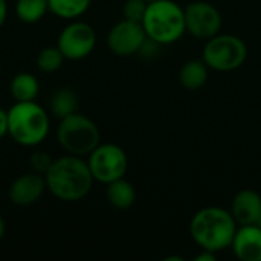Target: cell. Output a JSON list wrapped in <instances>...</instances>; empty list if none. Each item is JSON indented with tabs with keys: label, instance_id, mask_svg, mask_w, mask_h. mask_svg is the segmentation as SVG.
Wrapping results in <instances>:
<instances>
[{
	"label": "cell",
	"instance_id": "obj_1",
	"mask_svg": "<svg viewBox=\"0 0 261 261\" xmlns=\"http://www.w3.org/2000/svg\"><path fill=\"white\" fill-rule=\"evenodd\" d=\"M44 179L50 194L61 202H78L84 199L95 182L87 161L73 154L55 159L44 174Z\"/></svg>",
	"mask_w": 261,
	"mask_h": 261
},
{
	"label": "cell",
	"instance_id": "obj_2",
	"mask_svg": "<svg viewBox=\"0 0 261 261\" xmlns=\"http://www.w3.org/2000/svg\"><path fill=\"white\" fill-rule=\"evenodd\" d=\"M239 223L231 211L220 206H206L197 211L190 222V234L197 246L211 252L231 248Z\"/></svg>",
	"mask_w": 261,
	"mask_h": 261
},
{
	"label": "cell",
	"instance_id": "obj_3",
	"mask_svg": "<svg viewBox=\"0 0 261 261\" xmlns=\"http://www.w3.org/2000/svg\"><path fill=\"white\" fill-rule=\"evenodd\" d=\"M49 116L35 101L15 102L8 110V135L23 147H37L49 135Z\"/></svg>",
	"mask_w": 261,
	"mask_h": 261
},
{
	"label": "cell",
	"instance_id": "obj_4",
	"mask_svg": "<svg viewBox=\"0 0 261 261\" xmlns=\"http://www.w3.org/2000/svg\"><path fill=\"white\" fill-rule=\"evenodd\" d=\"M142 26L147 37L161 46L173 44L187 32L185 9L173 0H154L147 6Z\"/></svg>",
	"mask_w": 261,
	"mask_h": 261
},
{
	"label": "cell",
	"instance_id": "obj_5",
	"mask_svg": "<svg viewBox=\"0 0 261 261\" xmlns=\"http://www.w3.org/2000/svg\"><path fill=\"white\" fill-rule=\"evenodd\" d=\"M57 141L60 147L73 156H89L101 142L98 125L81 113H72L60 119L57 128Z\"/></svg>",
	"mask_w": 261,
	"mask_h": 261
},
{
	"label": "cell",
	"instance_id": "obj_6",
	"mask_svg": "<svg viewBox=\"0 0 261 261\" xmlns=\"http://www.w3.org/2000/svg\"><path fill=\"white\" fill-rule=\"evenodd\" d=\"M248 58L246 43L232 34H217L206 40L202 60L217 72H232L243 66Z\"/></svg>",
	"mask_w": 261,
	"mask_h": 261
},
{
	"label": "cell",
	"instance_id": "obj_7",
	"mask_svg": "<svg viewBox=\"0 0 261 261\" xmlns=\"http://www.w3.org/2000/svg\"><path fill=\"white\" fill-rule=\"evenodd\" d=\"M93 179L99 184H110L125 176L128 159L125 151L116 144H99L87 159Z\"/></svg>",
	"mask_w": 261,
	"mask_h": 261
},
{
	"label": "cell",
	"instance_id": "obj_8",
	"mask_svg": "<svg viewBox=\"0 0 261 261\" xmlns=\"http://www.w3.org/2000/svg\"><path fill=\"white\" fill-rule=\"evenodd\" d=\"M96 46V32L86 23L75 20L69 23L58 35L57 47L61 50L66 60H83L87 58Z\"/></svg>",
	"mask_w": 261,
	"mask_h": 261
},
{
	"label": "cell",
	"instance_id": "obj_9",
	"mask_svg": "<svg viewBox=\"0 0 261 261\" xmlns=\"http://www.w3.org/2000/svg\"><path fill=\"white\" fill-rule=\"evenodd\" d=\"M185 9L187 32L196 38L210 40L222 29V14L210 2H193Z\"/></svg>",
	"mask_w": 261,
	"mask_h": 261
},
{
	"label": "cell",
	"instance_id": "obj_10",
	"mask_svg": "<svg viewBox=\"0 0 261 261\" xmlns=\"http://www.w3.org/2000/svg\"><path fill=\"white\" fill-rule=\"evenodd\" d=\"M147 40L142 23L124 18L118 21L107 35V46L112 54L118 57H130L139 52Z\"/></svg>",
	"mask_w": 261,
	"mask_h": 261
},
{
	"label": "cell",
	"instance_id": "obj_11",
	"mask_svg": "<svg viewBox=\"0 0 261 261\" xmlns=\"http://www.w3.org/2000/svg\"><path fill=\"white\" fill-rule=\"evenodd\" d=\"M46 179L35 171L18 176L9 187V200L17 206H29L40 200L46 191Z\"/></svg>",
	"mask_w": 261,
	"mask_h": 261
},
{
	"label": "cell",
	"instance_id": "obj_12",
	"mask_svg": "<svg viewBox=\"0 0 261 261\" xmlns=\"http://www.w3.org/2000/svg\"><path fill=\"white\" fill-rule=\"evenodd\" d=\"M234 255L242 261H261V226L240 225L231 243Z\"/></svg>",
	"mask_w": 261,
	"mask_h": 261
},
{
	"label": "cell",
	"instance_id": "obj_13",
	"mask_svg": "<svg viewBox=\"0 0 261 261\" xmlns=\"http://www.w3.org/2000/svg\"><path fill=\"white\" fill-rule=\"evenodd\" d=\"M231 214L240 225H258L261 217V196L254 190H242L231 203Z\"/></svg>",
	"mask_w": 261,
	"mask_h": 261
},
{
	"label": "cell",
	"instance_id": "obj_14",
	"mask_svg": "<svg viewBox=\"0 0 261 261\" xmlns=\"http://www.w3.org/2000/svg\"><path fill=\"white\" fill-rule=\"evenodd\" d=\"M107 200L116 210H128L136 200L135 187L124 177L107 184Z\"/></svg>",
	"mask_w": 261,
	"mask_h": 261
},
{
	"label": "cell",
	"instance_id": "obj_15",
	"mask_svg": "<svg viewBox=\"0 0 261 261\" xmlns=\"http://www.w3.org/2000/svg\"><path fill=\"white\" fill-rule=\"evenodd\" d=\"M9 90L15 102L35 101L40 92V84H38V80L32 73L20 72L11 80Z\"/></svg>",
	"mask_w": 261,
	"mask_h": 261
},
{
	"label": "cell",
	"instance_id": "obj_16",
	"mask_svg": "<svg viewBox=\"0 0 261 261\" xmlns=\"http://www.w3.org/2000/svg\"><path fill=\"white\" fill-rule=\"evenodd\" d=\"M208 66L203 60H191L187 61L179 72L180 84L187 90H197L205 86L208 80Z\"/></svg>",
	"mask_w": 261,
	"mask_h": 261
},
{
	"label": "cell",
	"instance_id": "obj_17",
	"mask_svg": "<svg viewBox=\"0 0 261 261\" xmlns=\"http://www.w3.org/2000/svg\"><path fill=\"white\" fill-rule=\"evenodd\" d=\"M76 107H78V96L72 89L67 87L57 90L50 99V113L58 119H63L75 113Z\"/></svg>",
	"mask_w": 261,
	"mask_h": 261
},
{
	"label": "cell",
	"instance_id": "obj_18",
	"mask_svg": "<svg viewBox=\"0 0 261 261\" xmlns=\"http://www.w3.org/2000/svg\"><path fill=\"white\" fill-rule=\"evenodd\" d=\"M90 3L92 0H47L49 11L64 20L81 17L90 8Z\"/></svg>",
	"mask_w": 261,
	"mask_h": 261
},
{
	"label": "cell",
	"instance_id": "obj_19",
	"mask_svg": "<svg viewBox=\"0 0 261 261\" xmlns=\"http://www.w3.org/2000/svg\"><path fill=\"white\" fill-rule=\"evenodd\" d=\"M49 11L47 0H17L15 15L23 23H37Z\"/></svg>",
	"mask_w": 261,
	"mask_h": 261
},
{
	"label": "cell",
	"instance_id": "obj_20",
	"mask_svg": "<svg viewBox=\"0 0 261 261\" xmlns=\"http://www.w3.org/2000/svg\"><path fill=\"white\" fill-rule=\"evenodd\" d=\"M64 60H66L64 55L57 46L44 47L37 55V67L44 73H52V72H57L63 66Z\"/></svg>",
	"mask_w": 261,
	"mask_h": 261
},
{
	"label": "cell",
	"instance_id": "obj_21",
	"mask_svg": "<svg viewBox=\"0 0 261 261\" xmlns=\"http://www.w3.org/2000/svg\"><path fill=\"white\" fill-rule=\"evenodd\" d=\"M147 6H148V3L145 0H127L122 8L124 18L142 23V18L147 12Z\"/></svg>",
	"mask_w": 261,
	"mask_h": 261
},
{
	"label": "cell",
	"instance_id": "obj_22",
	"mask_svg": "<svg viewBox=\"0 0 261 261\" xmlns=\"http://www.w3.org/2000/svg\"><path fill=\"white\" fill-rule=\"evenodd\" d=\"M52 162H54V159L46 151H41V150H37L29 156V165H31L32 171H35L38 174H43V176L47 173Z\"/></svg>",
	"mask_w": 261,
	"mask_h": 261
},
{
	"label": "cell",
	"instance_id": "obj_23",
	"mask_svg": "<svg viewBox=\"0 0 261 261\" xmlns=\"http://www.w3.org/2000/svg\"><path fill=\"white\" fill-rule=\"evenodd\" d=\"M8 135V112L0 109V139Z\"/></svg>",
	"mask_w": 261,
	"mask_h": 261
},
{
	"label": "cell",
	"instance_id": "obj_24",
	"mask_svg": "<svg viewBox=\"0 0 261 261\" xmlns=\"http://www.w3.org/2000/svg\"><path fill=\"white\" fill-rule=\"evenodd\" d=\"M196 261H216V252H211V251H206V249H202V252L199 255H196Z\"/></svg>",
	"mask_w": 261,
	"mask_h": 261
},
{
	"label": "cell",
	"instance_id": "obj_25",
	"mask_svg": "<svg viewBox=\"0 0 261 261\" xmlns=\"http://www.w3.org/2000/svg\"><path fill=\"white\" fill-rule=\"evenodd\" d=\"M6 15H8V5H6V0H0V28L3 26L5 20H6Z\"/></svg>",
	"mask_w": 261,
	"mask_h": 261
},
{
	"label": "cell",
	"instance_id": "obj_26",
	"mask_svg": "<svg viewBox=\"0 0 261 261\" xmlns=\"http://www.w3.org/2000/svg\"><path fill=\"white\" fill-rule=\"evenodd\" d=\"M5 231H6L5 220H3V217L0 216V242H2V239H3V236H5Z\"/></svg>",
	"mask_w": 261,
	"mask_h": 261
},
{
	"label": "cell",
	"instance_id": "obj_27",
	"mask_svg": "<svg viewBox=\"0 0 261 261\" xmlns=\"http://www.w3.org/2000/svg\"><path fill=\"white\" fill-rule=\"evenodd\" d=\"M147 3H151V2H154V0H145Z\"/></svg>",
	"mask_w": 261,
	"mask_h": 261
},
{
	"label": "cell",
	"instance_id": "obj_28",
	"mask_svg": "<svg viewBox=\"0 0 261 261\" xmlns=\"http://www.w3.org/2000/svg\"><path fill=\"white\" fill-rule=\"evenodd\" d=\"M258 226H261V217H260V220H258Z\"/></svg>",
	"mask_w": 261,
	"mask_h": 261
}]
</instances>
